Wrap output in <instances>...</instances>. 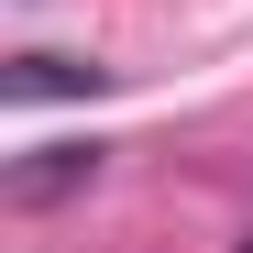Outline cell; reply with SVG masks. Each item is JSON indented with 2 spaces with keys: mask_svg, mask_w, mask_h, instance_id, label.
Instances as JSON below:
<instances>
[{
  "mask_svg": "<svg viewBox=\"0 0 253 253\" xmlns=\"http://www.w3.org/2000/svg\"><path fill=\"white\" fill-rule=\"evenodd\" d=\"M88 176H99V143H33L11 165V209H55V198H77Z\"/></svg>",
  "mask_w": 253,
  "mask_h": 253,
  "instance_id": "cell-1",
  "label": "cell"
},
{
  "mask_svg": "<svg viewBox=\"0 0 253 253\" xmlns=\"http://www.w3.org/2000/svg\"><path fill=\"white\" fill-rule=\"evenodd\" d=\"M110 66H77V55H11V99H77L99 88Z\"/></svg>",
  "mask_w": 253,
  "mask_h": 253,
  "instance_id": "cell-2",
  "label": "cell"
}]
</instances>
